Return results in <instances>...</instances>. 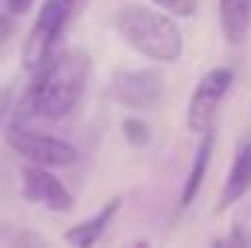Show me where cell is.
Wrapping results in <instances>:
<instances>
[{"instance_id": "3957f363", "label": "cell", "mask_w": 251, "mask_h": 248, "mask_svg": "<svg viewBox=\"0 0 251 248\" xmlns=\"http://www.w3.org/2000/svg\"><path fill=\"white\" fill-rule=\"evenodd\" d=\"M76 9H79V0H44L35 24L26 35V44H24V67L29 73H35L38 67L47 64Z\"/></svg>"}, {"instance_id": "8992f818", "label": "cell", "mask_w": 251, "mask_h": 248, "mask_svg": "<svg viewBox=\"0 0 251 248\" xmlns=\"http://www.w3.org/2000/svg\"><path fill=\"white\" fill-rule=\"evenodd\" d=\"M111 97L131 111H155L164 97V76L155 67H123L111 76Z\"/></svg>"}, {"instance_id": "4fadbf2b", "label": "cell", "mask_w": 251, "mask_h": 248, "mask_svg": "<svg viewBox=\"0 0 251 248\" xmlns=\"http://www.w3.org/2000/svg\"><path fill=\"white\" fill-rule=\"evenodd\" d=\"M149 3H155L158 9H164L176 18H193L199 12V0H149Z\"/></svg>"}, {"instance_id": "5b68a950", "label": "cell", "mask_w": 251, "mask_h": 248, "mask_svg": "<svg viewBox=\"0 0 251 248\" xmlns=\"http://www.w3.org/2000/svg\"><path fill=\"white\" fill-rule=\"evenodd\" d=\"M231 85H234V70L231 67H213L199 79L187 105V128L193 134H204V131L213 128L219 105H222L225 94L231 91Z\"/></svg>"}, {"instance_id": "ba28073f", "label": "cell", "mask_w": 251, "mask_h": 248, "mask_svg": "<svg viewBox=\"0 0 251 248\" xmlns=\"http://www.w3.org/2000/svg\"><path fill=\"white\" fill-rule=\"evenodd\" d=\"M249 190H251V140H240V146L234 152V161L228 167L222 193H219V210H228L231 204H237Z\"/></svg>"}, {"instance_id": "5bb4252c", "label": "cell", "mask_w": 251, "mask_h": 248, "mask_svg": "<svg viewBox=\"0 0 251 248\" xmlns=\"http://www.w3.org/2000/svg\"><path fill=\"white\" fill-rule=\"evenodd\" d=\"M12 97H15V91L6 85V88H0V123L6 120V114L12 111Z\"/></svg>"}, {"instance_id": "6da1fadb", "label": "cell", "mask_w": 251, "mask_h": 248, "mask_svg": "<svg viewBox=\"0 0 251 248\" xmlns=\"http://www.w3.org/2000/svg\"><path fill=\"white\" fill-rule=\"evenodd\" d=\"M88 76H91V56L82 47H64L59 53H53L44 67L32 73V82L26 85L18 102L15 123H24L29 114L44 117V120L67 117L82 99Z\"/></svg>"}, {"instance_id": "52a82bcc", "label": "cell", "mask_w": 251, "mask_h": 248, "mask_svg": "<svg viewBox=\"0 0 251 248\" xmlns=\"http://www.w3.org/2000/svg\"><path fill=\"white\" fill-rule=\"evenodd\" d=\"M24 198L32 201V204H44L47 210H56L64 213L73 207V196L70 190L62 184L59 175L50 173V167H41V164H29L24 170Z\"/></svg>"}, {"instance_id": "7a4b0ae2", "label": "cell", "mask_w": 251, "mask_h": 248, "mask_svg": "<svg viewBox=\"0 0 251 248\" xmlns=\"http://www.w3.org/2000/svg\"><path fill=\"white\" fill-rule=\"evenodd\" d=\"M114 29L126 44L152 62H178L184 53V35L178 24L164 15V9H152L143 3H126L114 12Z\"/></svg>"}, {"instance_id": "9c48e42d", "label": "cell", "mask_w": 251, "mask_h": 248, "mask_svg": "<svg viewBox=\"0 0 251 248\" xmlns=\"http://www.w3.org/2000/svg\"><path fill=\"white\" fill-rule=\"evenodd\" d=\"M120 204H123V198H108V201H105V207H102L97 216L82 219V222H76L73 228H67V231H64V243H70V246H76V248L97 246V243L102 240V234H105L108 222L117 216Z\"/></svg>"}, {"instance_id": "30bf717a", "label": "cell", "mask_w": 251, "mask_h": 248, "mask_svg": "<svg viewBox=\"0 0 251 248\" xmlns=\"http://www.w3.org/2000/svg\"><path fill=\"white\" fill-rule=\"evenodd\" d=\"M213 143H216V131L213 128L199 134V146H196V155H193L187 178H184V187H181V207H190L196 201L201 184H204V175H207V167H210V155H213Z\"/></svg>"}, {"instance_id": "277c9868", "label": "cell", "mask_w": 251, "mask_h": 248, "mask_svg": "<svg viewBox=\"0 0 251 248\" xmlns=\"http://www.w3.org/2000/svg\"><path fill=\"white\" fill-rule=\"evenodd\" d=\"M6 143L15 155H21L29 164H41L50 170H62V167H73L79 152L73 143H67L56 134H41L32 131L24 123H12L6 128Z\"/></svg>"}, {"instance_id": "8fae6325", "label": "cell", "mask_w": 251, "mask_h": 248, "mask_svg": "<svg viewBox=\"0 0 251 248\" xmlns=\"http://www.w3.org/2000/svg\"><path fill=\"white\" fill-rule=\"evenodd\" d=\"M222 35L231 47H240L251 29V0H219Z\"/></svg>"}, {"instance_id": "7c38bea8", "label": "cell", "mask_w": 251, "mask_h": 248, "mask_svg": "<svg viewBox=\"0 0 251 248\" xmlns=\"http://www.w3.org/2000/svg\"><path fill=\"white\" fill-rule=\"evenodd\" d=\"M120 128H123V137L131 143V146H146V143L152 140V128H149V123H146V120H140L137 114L123 117Z\"/></svg>"}, {"instance_id": "9a60e30c", "label": "cell", "mask_w": 251, "mask_h": 248, "mask_svg": "<svg viewBox=\"0 0 251 248\" xmlns=\"http://www.w3.org/2000/svg\"><path fill=\"white\" fill-rule=\"evenodd\" d=\"M32 3L35 0H6V12L9 15H26L32 9Z\"/></svg>"}]
</instances>
